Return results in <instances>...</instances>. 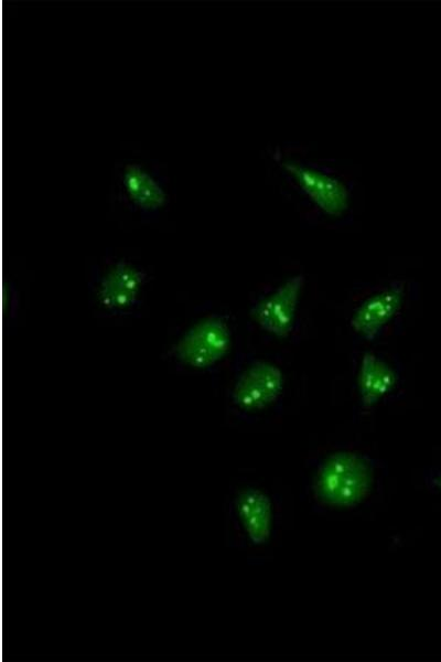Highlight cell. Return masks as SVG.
I'll list each match as a JSON object with an SVG mask.
<instances>
[{
    "instance_id": "cell-7",
    "label": "cell",
    "mask_w": 441,
    "mask_h": 662,
    "mask_svg": "<svg viewBox=\"0 0 441 662\" xmlns=\"http://www.w3.org/2000/svg\"><path fill=\"white\" fill-rule=\"evenodd\" d=\"M239 523L254 545L268 542L272 530V504L270 498L256 488H245L235 498Z\"/></svg>"
},
{
    "instance_id": "cell-4",
    "label": "cell",
    "mask_w": 441,
    "mask_h": 662,
    "mask_svg": "<svg viewBox=\"0 0 441 662\" xmlns=\"http://www.w3.org/2000/svg\"><path fill=\"white\" fill-rule=\"evenodd\" d=\"M283 387L281 370L266 361H258L248 366L237 378L233 399L246 410L262 409L273 403Z\"/></svg>"
},
{
    "instance_id": "cell-9",
    "label": "cell",
    "mask_w": 441,
    "mask_h": 662,
    "mask_svg": "<svg viewBox=\"0 0 441 662\" xmlns=\"http://www.w3.org/2000/svg\"><path fill=\"white\" fill-rule=\"evenodd\" d=\"M402 289L392 287L367 298L352 317L353 329L367 340H373L396 314L402 302Z\"/></svg>"
},
{
    "instance_id": "cell-1",
    "label": "cell",
    "mask_w": 441,
    "mask_h": 662,
    "mask_svg": "<svg viewBox=\"0 0 441 662\" xmlns=\"http://www.w3.org/2000/svg\"><path fill=\"white\" fill-rule=\"evenodd\" d=\"M374 470L363 456L338 451L329 456L314 478L315 496L324 504L345 509L366 499L372 490Z\"/></svg>"
},
{
    "instance_id": "cell-8",
    "label": "cell",
    "mask_w": 441,
    "mask_h": 662,
    "mask_svg": "<svg viewBox=\"0 0 441 662\" xmlns=\"http://www.w3.org/2000/svg\"><path fill=\"white\" fill-rule=\"evenodd\" d=\"M143 276L135 266L117 263L103 277L98 288V299L107 309L122 310L137 300Z\"/></svg>"
},
{
    "instance_id": "cell-2",
    "label": "cell",
    "mask_w": 441,
    "mask_h": 662,
    "mask_svg": "<svg viewBox=\"0 0 441 662\" xmlns=\"http://www.w3.org/2000/svg\"><path fill=\"white\" fill-rule=\"evenodd\" d=\"M229 348L226 322L218 317H206L184 332L175 345V355L187 366L206 369L220 361Z\"/></svg>"
},
{
    "instance_id": "cell-5",
    "label": "cell",
    "mask_w": 441,
    "mask_h": 662,
    "mask_svg": "<svg viewBox=\"0 0 441 662\" xmlns=\"http://www.w3.org/2000/svg\"><path fill=\"white\" fill-rule=\"evenodd\" d=\"M283 169L322 211L342 215L348 207V191L338 179L293 160L282 162Z\"/></svg>"
},
{
    "instance_id": "cell-6",
    "label": "cell",
    "mask_w": 441,
    "mask_h": 662,
    "mask_svg": "<svg viewBox=\"0 0 441 662\" xmlns=\"http://www.w3.org/2000/svg\"><path fill=\"white\" fill-rule=\"evenodd\" d=\"M302 282L300 275L289 278L255 305L251 309L252 319L269 333L286 338L293 325Z\"/></svg>"
},
{
    "instance_id": "cell-3",
    "label": "cell",
    "mask_w": 441,
    "mask_h": 662,
    "mask_svg": "<svg viewBox=\"0 0 441 662\" xmlns=\"http://www.w3.org/2000/svg\"><path fill=\"white\" fill-rule=\"evenodd\" d=\"M115 190L143 212L159 211L168 203V188L162 174L140 160L129 159L117 166Z\"/></svg>"
},
{
    "instance_id": "cell-11",
    "label": "cell",
    "mask_w": 441,
    "mask_h": 662,
    "mask_svg": "<svg viewBox=\"0 0 441 662\" xmlns=\"http://www.w3.org/2000/svg\"><path fill=\"white\" fill-rule=\"evenodd\" d=\"M433 484L441 489V476L433 479Z\"/></svg>"
},
{
    "instance_id": "cell-10",
    "label": "cell",
    "mask_w": 441,
    "mask_h": 662,
    "mask_svg": "<svg viewBox=\"0 0 441 662\" xmlns=\"http://www.w3.org/2000/svg\"><path fill=\"white\" fill-rule=\"evenodd\" d=\"M397 374L385 361L370 352L364 353L358 372V388L365 407L375 405L396 385Z\"/></svg>"
}]
</instances>
